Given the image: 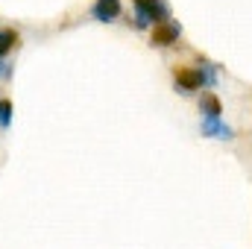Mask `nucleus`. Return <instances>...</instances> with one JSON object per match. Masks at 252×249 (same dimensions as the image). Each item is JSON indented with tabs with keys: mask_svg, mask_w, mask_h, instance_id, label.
Instances as JSON below:
<instances>
[{
	"mask_svg": "<svg viewBox=\"0 0 252 249\" xmlns=\"http://www.w3.org/2000/svg\"><path fill=\"white\" fill-rule=\"evenodd\" d=\"M179 35H182V27L167 18V21L156 24V30H153V44H156V47H170V44L179 41Z\"/></svg>",
	"mask_w": 252,
	"mask_h": 249,
	"instance_id": "nucleus-2",
	"label": "nucleus"
},
{
	"mask_svg": "<svg viewBox=\"0 0 252 249\" xmlns=\"http://www.w3.org/2000/svg\"><path fill=\"white\" fill-rule=\"evenodd\" d=\"M176 85H179L182 94L202 88V85H205V82H202V70H199V67H176Z\"/></svg>",
	"mask_w": 252,
	"mask_h": 249,
	"instance_id": "nucleus-4",
	"label": "nucleus"
},
{
	"mask_svg": "<svg viewBox=\"0 0 252 249\" xmlns=\"http://www.w3.org/2000/svg\"><path fill=\"white\" fill-rule=\"evenodd\" d=\"M199 109H202L205 118H220V115H223V106H220V100H217L214 94H205L202 103H199Z\"/></svg>",
	"mask_w": 252,
	"mask_h": 249,
	"instance_id": "nucleus-7",
	"label": "nucleus"
},
{
	"mask_svg": "<svg viewBox=\"0 0 252 249\" xmlns=\"http://www.w3.org/2000/svg\"><path fill=\"white\" fill-rule=\"evenodd\" d=\"M132 3H135V24H138L141 30H147V27L161 24V21L170 18L164 0H132Z\"/></svg>",
	"mask_w": 252,
	"mask_h": 249,
	"instance_id": "nucleus-1",
	"label": "nucleus"
},
{
	"mask_svg": "<svg viewBox=\"0 0 252 249\" xmlns=\"http://www.w3.org/2000/svg\"><path fill=\"white\" fill-rule=\"evenodd\" d=\"M18 44H21V35L15 30H9V27H0V56H6L9 50H15Z\"/></svg>",
	"mask_w": 252,
	"mask_h": 249,
	"instance_id": "nucleus-6",
	"label": "nucleus"
},
{
	"mask_svg": "<svg viewBox=\"0 0 252 249\" xmlns=\"http://www.w3.org/2000/svg\"><path fill=\"white\" fill-rule=\"evenodd\" d=\"M91 18L100 24H112L121 18V0H94L91 6Z\"/></svg>",
	"mask_w": 252,
	"mask_h": 249,
	"instance_id": "nucleus-3",
	"label": "nucleus"
},
{
	"mask_svg": "<svg viewBox=\"0 0 252 249\" xmlns=\"http://www.w3.org/2000/svg\"><path fill=\"white\" fill-rule=\"evenodd\" d=\"M199 132H202L205 138H217V141H229V138L235 135V132H232V126H226L220 118H202Z\"/></svg>",
	"mask_w": 252,
	"mask_h": 249,
	"instance_id": "nucleus-5",
	"label": "nucleus"
},
{
	"mask_svg": "<svg viewBox=\"0 0 252 249\" xmlns=\"http://www.w3.org/2000/svg\"><path fill=\"white\" fill-rule=\"evenodd\" d=\"M12 76V64L3 62V56H0V79H9Z\"/></svg>",
	"mask_w": 252,
	"mask_h": 249,
	"instance_id": "nucleus-9",
	"label": "nucleus"
},
{
	"mask_svg": "<svg viewBox=\"0 0 252 249\" xmlns=\"http://www.w3.org/2000/svg\"><path fill=\"white\" fill-rule=\"evenodd\" d=\"M12 100H6V97H0V129H9L12 124Z\"/></svg>",
	"mask_w": 252,
	"mask_h": 249,
	"instance_id": "nucleus-8",
	"label": "nucleus"
}]
</instances>
